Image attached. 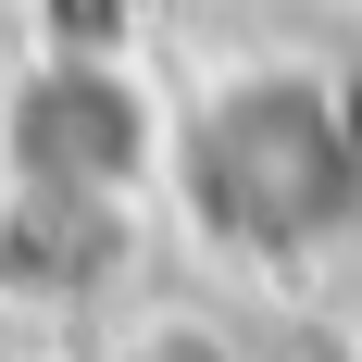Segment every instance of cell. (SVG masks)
Listing matches in <instances>:
<instances>
[{
	"mask_svg": "<svg viewBox=\"0 0 362 362\" xmlns=\"http://www.w3.org/2000/svg\"><path fill=\"white\" fill-rule=\"evenodd\" d=\"M163 175H175V112L112 50H50V63H25L0 88V187L138 213Z\"/></svg>",
	"mask_w": 362,
	"mask_h": 362,
	"instance_id": "cell-1",
	"label": "cell"
}]
</instances>
